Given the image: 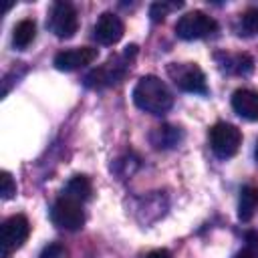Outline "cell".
<instances>
[{"instance_id": "cell-1", "label": "cell", "mask_w": 258, "mask_h": 258, "mask_svg": "<svg viewBox=\"0 0 258 258\" xmlns=\"http://www.w3.org/2000/svg\"><path fill=\"white\" fill-rule=\"evenodd\" d=\"M133 103L149 115H163L173 107V95L159 77L145 75L133 87Z\"/></svg>"}, {"instance_id": "cell-2", "label": "cell", "mask_w": 258, "mask_h": 258, "mask_svg": "<svg viewBox=\"0 0 258 258\" xmlns=\"http://www.w3.org/2000/svg\"><path fill=\"white\" fill-rule=\"evenodd\" d=\"M137 54V46L135 44H129L125 46V50L117 56H111L105 64H101L99 69L91 71L87 77H85V85L91 87V89H103V87H111L115 83H121L129 71V64H131V58Z\"/></svg>"}, {"instance_id": "cell-3", "label": "cell", "mask_w": 258, "mask_h": 258, "mask_svg": "<svg viewBox=\"0 0 258 258\" xmlns=\"http://www.w3.org/2000/svg\"><path fill=\"white\" fill-rule=\"evenodd\" d=\"M218 30V22L202 12V10H191L185 12L183 16L177 18L175 22V34L183 40H198V38H208Z\"/></svg>"}, {"instance_id": "cell-4", "label": "cell", "mask_w": 258, "mask_h": 258, "mask_svg": "<svg viewBox=\"0 0 258 258\" xmlns=\"http://www.w3.org/2000/svg\"><path fill=\"white\" fill-rule=\"evenodd\" d=\"M242 145V131L226 121H218L210 129V147L220 159L234 157Z\"/></svg>"}, {"instance_id": "cell-5", "label": "cell", "mask_w": 258, "mask_h": 258, "mask_svg": "<svg viewBox=\"0 0 258 258\" xmlns=\"http://www.w3.org/2000/svg\"><path fill=\"white\" fill-rule=\"evenodd\" d=\"M50 220L60 230L77 232V230H81L85 226V210H83L81 202L62 196V198H58L52 204V208H50Z\"/></svg>"}, {"instance_id": "cell-6", "label": "cell", "mask_w": 258, "mask_h": 258, "mask_svg": "<svg viewBox=\"0 0 258 258\" xmlns=\"http://www.w3.org/2000/svg\"><path fill=\"white\" fill-rule=\"evenodd\" d=\"M169 77L173 79V83L185 91V93H198V95H206L208 93V83H206V75L198 64L185 62V64H177L171 62L167 67Z\"/></svg>"}, {"instance_id": "cell-7", "label": "cell", "mask_w": 258, "mask_h": 258, "mask_svg": "<svg viewBox=\"0 0 258 258\" xmlns=\"http://www.w3.org/2000/svg\"><path fill=\"white\" fill-rule=\"evenodd\" d=\"M48 28L56 38H71L79 28V16L73 4L54 2L48 12Z\"/></svg>"}, {"instance_id": "cell-8", "label": "cell", "mask_w": 258, "mask_h": 258, "mask_svg": "<svg viewBox=\"0 0 258 258\" xmlns=\"http://www.w3.org/2000/svg\"><path fill=\"white\" fill-rule=\"evenodd\" d=\"M30 236V222L24 214H14L10 218L4 220L2 224V234H0V242H2V252H14L18 250Z\"/></svg>"}, {"instance_id": "cell-9", "label": "cell", "mask_w": 258, "mask_h": 258, "mask_svg": "<svg viewBox=\"0 0 258 258\" xmlns=\"http://www.w3.org/2000/svg\"><path fill=\"white\" fill-rule=\"evenodd\" d=\"M123 34H125V24H123V20H121L117 14H113V12H103V14L97 18L95 26H93V36H95V40H97L99 44H105V46L117 44V42L123 38Z\"/></svg>"}, {"instance_id": "cell-10", "label": "cell", "mask_w": 258, "mask_h": 258, "mask_svg": "<svg viewBox=\"0 0 258 258\" xmlns=\"http://www.w3.org/2000/svg\"><path fill=\"white\" fill-rule=\"evenodd\" d=\"M97 54H99V50L93 46H75V48H67V50L56 52L52 62L58 71L71 73V71H79V69L91 64L97 58Z\"/></svg>"}, {"instance_id": "cell-11", "label": "cell", "mask_w": 258, "mask_h": 258, "mask_svg": "<svg viewBox=\"0 0 258 258\" xmlns=\"http://www.w3.org/2000/svg\"><path fill=\"white\" fill-rule=\"evenodd\" d=\"M232 109L246 121H258V91L236 89L232 93Z\"/></svg>"}, {"instance_id": "cell-12", "label": "cell", "mask_w": 258, "mask_h": 258, "mask_svg": "<svg viewBox=\"0 0 258 258\" xmlns=\"http://www.w3.org/2000/svg\"><path fill=\"white\" fill-rule=\"evenodd\" d=\"M183 133L179 127H173V125H161V127H155L153 133L149 135L151 143L157 147V149H169V147H175L179 141H181Z\"/></svg>"}, {"instance_id": "cell-13", "label": "cell", "mask_w": 258, "mask_h": 258, "mask_svg": "<svg viewBox=\"0 0 258 258\" xmlns=\"http://www.w3.org/2000/svg\"><path fill=\"white\" fill-rule=\"evenodd\" d=\"M256 210H258V187L244 185L240 189V200H238V218L242 222H250Z\"/></svg>"}, {"instance_id": "cell-14", "label": "cell", "mask_w": 258, "mask_h": 258, "mask_svg": "<svg viewBox=\"0 0 258 258\" xmlns=\"http://www.w3.org/2000/svg\"><path fill=\"white\" fill-rule=\"evenodd\" d=\"M34 38H36V22L32 18L20 20L12 30V44L18 50H26Z\"/></svg>"}, {"instance_id": "cell-15", "label": "cell", "mask_w": 258, "mask_h": 258, "mask_svg": "<svg viewBox=\"0 0 258 258\" xmlns=\"http://www.w3.org/2000/svg\"><path fill=\"white\" fill-rule=\"evenodd\" d=\"M222 60V69L234 75H250L254 71V60L250 54L242 52V54H216Z\"/></svg>"}, {"instance_id": "cell-16", "label": "cell", "mask_w": 258, "mask_h": 258, "mask_svg": "<svg viewBox=\"0 0 258 258\" xmlns=\"http://www.w3.org/2000/svg\"><path fill=\"white\" fill-rule=\"evenodd\" d=\"M93 194V185H91V179L87 175H73L67 185H64V191L62 196L71 198V200H77V202H87Z\"/></svg>"}, {"instance_id": "cell-17", "label": "cell", "mask_w": 258, "mask_h": 258, "mask_svg": "<svg viewBox=\"0 0 258 258\" xmlns=\"http://www.w3.org/2000/svg\"><path fill=\"white\" fill-rule=\"evenodd\" d=\"M181 4H169V2H153L151 6H149V16H151V20L153 22H161L165 16H167V12L169 10H173V8H179Z\"/></svg>"}, {"instance_id": "cell-18", "label": "cell", "mask_w": 258, "mask_h": 258, "mask_svg": "<svg viewBox=\"0 0 258 258\" xmlns=\"http://www.w3.org/2000/svg\"><path fill=\"white\" fill-rule=\"evenodd\" d=\"M240 22H242V26H244L246 32H250V34L258 32V8H248L242 14Z\"/></svg>"}, {"instance_id": "cell-19", "label": "cell", "mask_w": 258, "mask_h": 258, "mask_svg": "<svg viewBox=\"0 0 258 258\" xmlns=\"http://www.w3.org/2000/svg\"><path fill=\"white\" fill-rule=\"evenodd\" d=\"M0 181H2V187H0L2 200H10V198L16 194V181H14V177H12L8 171H2Z\"/></svg>"}, {"instance_id": "cell-20", "label": "cell", "mask_w": 258, "mask_h": 258, "mask_svg": "<svg viewBox=\"0 0 258 258\" xmlns=\"http://www.w3.org/2000/svg\"><path fill=\"white\" fill-rule=\"evenodd\" d=\"M38 258H62V246L56 244V242H52V244H48V246L42 248V252H40Z\"/></svg>"}, {"instance_id": "cell-21", "label": "cell", "mask_w": 258, "mask_h": 258, "mask_svg": "<svg viewBox=\"0 0 258 258\" xmlns=\"http://www.w3.org/2000/svg\"><path fill=\"white\" fill-rule=\"evenodd\" d=\"M147 258H171V254H169V250H165V248H155V250H151V252L147 254Z\"/></svg>"}, {"instance_id": "cell-22", "label": "cell", "mask_w": 258, "mask_h": 258, "mask_svg": "<svg viewBox=\"0 0 258 258\" xmlns=\"http://www.w3.org/2000/svg\"><path fill=\"white\" fill-rule=\"evenodd\" d=\"M234 258H254V254H252L250 250H240V252H238Z\"/></svg>"}, {"instance_id": "cell-23", "label": "cell", "mask_w": 258, "mask_h": 258, "mask_svg": "<svg viewBox=\"0 0 258 258\" xmlns=\"http://www.w3.org/2000/svg\"><path fill=\"white\" fill-rule=\"evenodd\" d=\"M254 155H256V159H258V143H256V149H254Z\"/></svg>"}]
</instances>
